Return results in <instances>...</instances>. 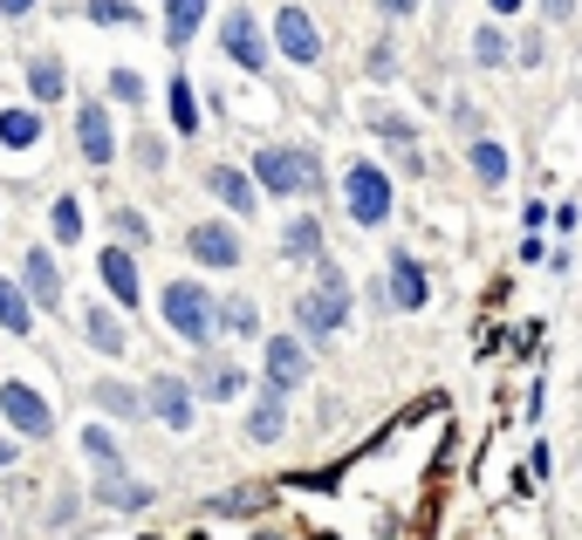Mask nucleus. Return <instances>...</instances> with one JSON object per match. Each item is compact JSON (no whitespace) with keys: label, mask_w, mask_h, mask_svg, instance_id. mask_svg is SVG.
Here are the masks:
<instances>
[{"label":"nucleus","mask_w":582,"mask_h":540,"mask_svg":"<svg viewBox=\"0 0 582 540\" xmlns=\"http://www.w3.org/2000/svg\"><path fill=\"white\" fill-rule=\"evenodd\" d=\"M165 322H171V336H186V343L199 349V343H213L219 308H213L206 288H192V280H171V288H165Z\"/></svg>","instance_id":"nucleus-1"},{"label":"nucleus","mask_w":582,"mask_h":540,"mask_svg":"<svg viewBox=\"0 0 582 540\" xmlns=\"http://www.w3.org/2000/svg\"><path fill=\"white\" fill-rule=\"evenodd\" d=\"M316 267H322V288L301 295L295 315H301L309 336H329V328H343V315H349V280H343V267H329V261H316Z\"/></svg>","instance_id":"nucleus-2"},{"label":"nucleus","mask_w":582,"mask_h":540,"mask_svg":"<svg viewBox=\"0 0 582 540\" xmlns=\"http://www.w3.org/2000/svg\"><path fill=\"white\" fill-rule=\"evenodd\" d=\"M343 199H349V219H357V226H377V219L391 213V178L377 171V165H349Z\"/></svg>","instance_id":"nucleus-3"},{"label":"nucleus","mask_w":582,"mask_h":540,"mask_svg":"<svg viewBox=\"0 0 582 540\" xmlns=\"http://www.w3.org/2000/svg\"><path fill=\"white\" fill-rule=\"evenodd\" d=\"M254 178H261L268 192H309L322 171H316L309 151H261V158H254Z\"/></svg>","instance_id":"nucleus-4"},{"label":"nucleus","mask_w":582,"mask_h":540,"mask_svg":"<svg viewBox=\"0 0 582 540\" xmlns=\"http://www.w3.org/2000/svg\"><path fill=\"white\" fill-rule=\"evenodd\" d=\"M186 247H192L199 267H240V240H234V226H219V219H199L186 233Z\"/></svg>","instance_id":"nucleus-5"},{"label":"nucleus","mask_w":582,"mask_h":540,"mask_svg":"<svg viewBox=\"0 0 582 540\" xmlns=\"http://www.w3.org/2000/svg\"><path fill=\"white\" fill-rule=\"evenodd\" d=\"M0 410H8V424L28 431V439H48V431H56V410H48L28 383H8V391H0Z\"/></svg>","instance_id":"nucleus-6"},{"label":"nucleus","mask_w":582,"mask_h":540,"mask_svg":"<svg viewBox=\"0 0 582 540\" xmlns=\"http://www.w3.org/2000/svg\"><path fill=\"white\" fill-rule=\"evenodd\" d=\"M301 383H309V356H301L295 336H274L268 343V391L282 397V391H301Z\"/></svg>","instance_id":"nucleus-7"},{"label":"nucleus","mask_w":582,"mask_h":540,"mask_svg":"<svg viewBox=\"0 0 582 540\" xmlns=\"http://www.w3.org/2000/svg\"><path fill=\"white\" fill-rule=\"evenodd\" d=\"M21 295H28V308H56L62 301V274H56V261H48L41 247H28V261H21V280H14Z\"/></svg>","instance_id":"nucleus-8"},{"label":"nucleus","mask_w":582,"mask_h":540,"mask_svg":"<svg viewBox=\"0 0 582 540\" xmlns=\"http://www.w3.org/2000/svg\"><path fill=\"white\" fill-rule=\"evenodd\" d=\"M274 35H282V56H288V62H316V56H322V35H316V21L301 14V8H282V14H274Z\"/></svg>","instance_id":"nucleus-9"},{"label":"nucleus","mask_w":582,"mask_h":540,"mask_svg":"<svg viewBox=\"0 0 582 540\" xmlns=\"http://www.w3.org/2000/svg\"><path fill=\"white\" fill-rule=\"evenodd\" d=\"M75 144H83L90 165H110V158H117V137H110L104 103H83V110H75Z\"/></svg>","instance_id":"nucleus-10"},{"label":"nucleus","mask_w":582,"mask_h":540,"mask_svg":"<svg viewBox=\"0 0 582 540\" xmlns=\"http://www.w3.org/2000/svg\"><path fill=\"white\" fill-rule=\"evenodd\" d=\"M219 41H226V56H234L240 69H261V62H268V48H261V28H254V14H247V8L219 21Z\"/></svg>","instance_id":"nucleus-11"},{"label":"nucleus","mask_w":582,"mask_h":540,"mask_svg":"<svg viewBox=\"0 0 582 540\" xmlns=\"http://www.w3.org/2000/svg\"><path fill=\"white\" fill-rule=\"evenodd\" d=\"M96 274H104V288L123 301V308H138L144 301V280H138V261H131V253H123V247H110L104 253V261H96Z\"/></svg>","instance_id":"nucleus-12"},{"label":"nucleus","mask_w":582,"mask_h":540,"mask_svg":"<svg viewBox=\"0 0 582 540\" xmlns=\"http://www.w3.org/2000/svg\"><path fill=\"white\" fill-rule=\"evenodd\" d=\"M151 410H158L171 431H192V391L179 376H151Z\"/></svg>","instance_id":"nucleus-13"},{"label":"nucleus","mask_w":582,"mask_h":540,"mask_svg":"<svg viewBox=\"0 0 582 540\" xmlns=\"http://www.w3.org/2000/svg\"><path fill=\"white\" fill-rule=\"evenodd\" d=\"M199 21H206V0H165V41L171 48H186Z\"/></svg>","instance_id":"nucleus-14"},{"label":"nucleus","mask_w":582,"mask_h":540,"mask_svg":"<svg viewBox=\"0 0 582 540\" xmlns=\"http://www.w3.org/2000/svg\"><path fill=\"white\" fill-rule=\"evenodd\" d=\"M0 144H8V151H35L41 144V117L35 110H0Z\"/></svg>","instance_id":"nucleus-15"},{"label":"nucleus","mask_w":582,"mask_h":540,"mask_svg":"<svg viewBox=\"0 0 582 540\" xmlns=\"http://www.w3.org/2000/svg\"><path fill=\"white\" fill-rule=\"evenodd\" d=\"M83 336H90V349L123 356V328H117V315H110V308H83Z\"/></svg>","instance_id":"nucleus-16"},{"label":"nucleus","mask_w":582,"mask_h":540,"mask_svg":"<svg viewBox=\"0 0 582 540\" xmlns=\"http://www.w3.org/2000/svg\"><path fill=\"white\" fill-rule=\"evenodd\" d=\"M206 185H213L226 205H234V213H254V185H247L234 165H213V171H206Z\"/></svg>","instance_id":"nucleus-17"},{"label":"nucleus","mask_w":582,"mask_h":540,"mask_svg":"<svg viewBox=\"0 0 582 540\" xmlns=\"http://www.w3.org/2000/svg\"><path fill=\"white\" fill-rule=\"evenodd\" d=\"M282 431H288V418H282V397L268 391V397L254 404V418H247V439H254V445H274Z\"/></svg>","instance_id":"nucleus-18"},{"label":"nucleus","mask_w":582,"mask_h":540,"mask_svg":"<svg viewBox=\"0 0 582 540\" xmlns=\"http://www.w3.org/2000/svg\"><path fill=\"white\" fill-rule=\"evenodd\" d=\"M0 328H14V336H28V328H35V308H28V295H21L8 274H0Z\"/></svg>","instance_id":"nucleus-19"},{"label":"nucleus","mask_w":582,"mask_h":540,"mask_svg":"<svg viewBox=\"0 0 582 540\" xmlns=\"http://www.w3.org/2000/svg\"><path fill=\"white\" fill-rule=\"evenodd\" d=\"M28 89H35V103H62V56H35L28 62Z\"/></svg>","instance_id":"nucleus-20"},{"label":"nucleus","mask_w":582,"mask_h":540,"mask_svg":"<svg viewBox=\"0 0 582 540\" xmlns=\"http://www.w3.org/2000/svg\"><path fill=\"white\" fill-rule=\"evenodd\" d=\"M391 301H397V308H425V274H418V261H391Z\"/></svg>","instance_id":"nucleus-21"},{"label":"nucleus","mask_w":582,"mask_h":540,"mask_svg":"<svg viewBox=\"0 0 582 540\" xmlns=\"http://www.w3.org/2000/svg\"><path fill=\"white\" fill-rule=\"evenodd\" d=\"M96 500H104V506H144L151 485H131L123 472H104V479H96Z\"/></svg>","instance_id":"nucleus-22"},{"label":"nucleus","mask_w":582,"mask_h":540,"mask_svg":"<svg viewBox=\"0 0 582 540\" xmlns=\"http://www.w3.org/2000/svg\"><path fill=\"white\" fill-rule=\"evenodd\" d=\"M473 171L487 178V185H500V178H508V151H500L494 137H479V144H473Z\"/></svg>","instance_id":"nucleus-23"},{"label":"nucleus","mask_w":582,"mask_h":540,"mask_svg":"<svg viewBox=\"0 0 582 540\" xmlns=\"http://www.w3.org/2000/svg\"><path fill=\"white\" fill-rule=\"evenodd\" d=\"M171 123H179L186 137L199 131V103H192V83H186V75H179V83H171Z\"/></svg>","instance_id":"nucleus-24"},{"label":"nucleus","mask_w":582,"mask_h":540,"mask_svg":"<svg viewBox=\"0 0 582 540\" xmlns=\"http://www.w3.org/2000/svg\"><path fill=\"white\" fill-rule=\"evenodd\" d=\"M288 253H295V261H316V253H322L316 219H295V226H288Z\"/></svg>","instance_id":"nucleus-25"},{"label":"nucleus","mask_w":582,"mask_h":540,"mask_svg":"<svg viewBox=\"0 0 582 540\" xmlns=\"http://www.w3.org/2000/svg\"><path fill=\"white\" fill-rule=\"evenodd\" d=\"M473 56L487 62V69H500V62H508V35H500V28H479V35H473Z\"/></svg>","instance_id":"nucleus-26"},{"label":"nucleus","mask_w":582,"mask_h":540,"mask_svg":"<svg viewBox=\"0 0 582 540\" xmlns=\"http://www.w3.org/2000/svg\"><path fill=\"white\" fill-rule=\"evenodd\" d=\"M83 452L96 458V472H123V466H117V445H110V431H83Z\"/></svg>","instance_id":"nucleus-27"},{"label":"nucleus","mask_w":582,"mask_h":540,"mask_svg":"<svg viewBox=\"0 0 582 540\" xmlns=\"http://www.w3.org/2000/svg\"><path fill=\"white\" fill-rule=\"evenodd\" d=\"M199 391H206L213 404H226V397H240V370H226V363H219V370H206V383H199Z\"/></svg>","instance_id":"nucleus-28"},{"label":"nucleus","mask_w":582,"mask_h":540,"mask_svg":"<svg viewBox=\"0 0 582 540\" xmlns=\"http://www.w3.org/2000/svg\"><path fill=\"white\" fill-rule=\"evenodd\" d=\"M56 240H83V205L56 199Z\"/></svg>","instance_id":"nucleus-29"},{"label":"nucleus","mask_w":582,"mask_h":540,"mask_svg":"<svg viewBox=\"0 0 582 540\" xmlns=\"http://www.w3.org/2000/svg\"><path fill=\"white\" fill-rule=\"evenodd\" d=\"M226 328H234V336H254V328H261L254 301H226Z\"/></svg>","instance_id":"nucleus-30"},{"label":"nucleus","mask_w":582,"mask_h":540,"mask_svg":"<svg viewBox=\"0 0 582 540\" xmlns=\"http://www.w3.org/2000/svg\"><path fill=\"white\" fill-rule=\"evenodd\" d=\"M90 21H138L131 0H90Z\"/></svg>","instance_id":"nucleus-31"},{"label":"nucleus","mask_w":582,"mask_h":540,"mask_svg":"<svg viewBox=\"0 0 582 540\" xmlns=\"http://www.w3.org/2000/svg\"><path fill=\"white\" fill-rule=\"evenodd\" d=\"M96 404H104V410H138V397L123 391V383H96Z\"/></svg>","instance_id":"nucleus-32"},{"label":"nucleus","mask_w":582,"mask_h":540,"mask_svg":"<svg viewBox=\"0 0 582 540\" xmlns=\"http://www.w3.org/2000/svg\"><path fill=\"white\" fill-rule=\"evenodd\" d=\"M110 89H117L123 103H144V83H138V75H131V69H117V75H110Z\"/></svg>","instance_id":"nucleus-33"},{"label":"nucleus","mask_w":582,"mask_h":540,"mask_svg":"<svg viewBox=\"0 0 582 540\" xmlns=\"http://www.w3.org/2000/svg\"><path fill=\"white\" fill-rule=\"evenodd\" d=\"M110 219H117V233H123V240H138V247L151 240V226H144L138 213H110Z\"/></svg>","instance_id":"nucleus-34"},{"label":"nucleus","mask_w":582,"mask_h":540,"mask_svg":"<svg viewBox=\"0 0 582 540\" xmlns=\"http://www.w3.org/2000/svg\"><path fill=\"white\" fill-rule=\"evenodd\" d=\"M377 8H384V14H412L418 0H377Z\"/></svg>","instance_id":"nucleus-35"},{"label":"nucleus","mask_w":582,"mask_h":540,"mask_svg":"<svg viewBox=\"0 0 582 540\" xmlns=\"http://www.w3.org/2000/svg\"><path fill=\"white\" fill-rule=\"evenodd\" d=\"M542 8H548V21H562V14L575 8V0H542Z\"/></svg>","instance_id":"nucleus-36"},{"label":"nucleus","mask_w":582,"mask_h":540,"mask_svg":"<svg viewBox=\"0 0 582 540\" xmlns=\"http://www.w3.org/2000/svg\"><path fill=\"white\" fill-rule=\"evenodd\" d=\"M35 8V0H0V14H28Z\"/></svg>","instance_id":"nucleus-37"},{"label":"nucleus","mask_w":582,"mask_h":540,"mask_svg":"<svg viewBox=\"0 0 582 540\" xmlns=\"http://www.w3.org/2000/svg\"><path fill=\"white\" fill-rule=\"evenodd\" d=\"M8 466H14V445H8V439H0V472H8Z\"/></svg>","instance_id":"nucleus-38"},{"label":"nucleus","mask_w":582,"mask_h":540,"mask_svg":"<svg viewBox=\"0 0 582 540\" xmlns=\"http://www.w3.org/2000/svg\"><path fill=\"white\" fill-rule=\"evenodd\" d=\"M521 8V0H494V14H514Z\"/></svg>","instance_id":"nucleus-39"}]
</instances>
